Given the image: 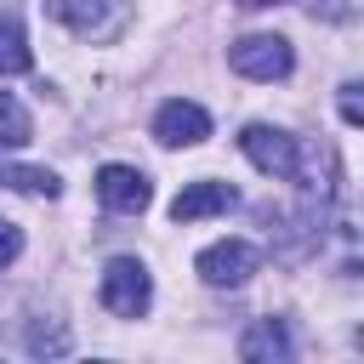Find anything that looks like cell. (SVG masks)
Instances as JSON below:
<instances>
[{"mask_svg":"<svg viewBox=\"0 0 364 364\" xmlns=\"http://www.w3.org/2000/svg\"><path fill=\"white\" fill-rule=\"evenodd\" d=\"M51 23H63L68 34L91 40V46H108L131 28V0H46Z\"/></svg>","mask_w":364,"mask_h":364,"instance_id":"6da1fadb","label":"cell"},{"mask_svg":"<svg viewBox=\"0 0 364 364\" xmlns=\"http://www.w3.org/2000/svg\"><path fill=\"white\" fill-rule=\"evenodd\" d=\"M239 148H245V159L262 171V176H279V182H290V176H301V142L284 131V125H245L239 131Z\"/></svg>","mask_w":364,"mask_h":364,"instance_id":"7a4b0ae2","label":"cell"},{"mask_svg":"<svg viewBox=\"0 0 364 364\" xmlns=\"http://www.w3.org/2000/svg\"><path fill=\"white\" fill-rule=\"evenodd\" d=\"M148 301H154L148 267H142L136 256H114V262L102 267V307H108L114 318H142Z\"/></svg>","mask_w":364,"mask_h":364,"instance_id":"3957f363","label":"cell"},{"mask_svg":"<svg viewBox=\"0 0 364 364\" xmlns=\"http://www.w3.org/2000/svg\"><path fill=\"white\" fill-rule=\"evenodd\" d=\"M228 68L245 74V80H284L296 68V51L284 34H245L228 46Z\"/></svg>","mask_w":364,"mask_h":364,"instance_id":"277c9868","label":"cell"},{"mask_svg":"<svg viewBox=\"0 0 364 364\" xmlns=\"http://www.w3.org/2000/svg\"><path fill=\"white\" fill-rule=\"evenodd\" d=\"M256 267H262V250H256L250 239H216V245H205L199 262H193V273H199L210 290H239Z\"/></svg>","mask_w":364,"mask_h":364,"instance_id":"5b68a950","label":"cell"},{"mask_svg":"<svg viewBox=\"0 0 364 364\" xmlns=\"http://www.w3.org/2000/svg\"><path fill=\"white\" fill-rule=\"evenodd\" d=\"M205 136H210V114L199 102H188V97L159 102V114H154V142L159 148H199Z\"/></svg>","mask_w":364,"mask_h":364,"instance_id":"8992f818","label":"cell"},{"mask_svg":"<svg viewBox=\"0 0 364 364\" xmlns=\"http://www.w3.org/2000/svg\"><path fill=\"white\" fill-rule=\"evenodd\" d=\"M97 199L119 216H142L148 199H154V182L136 171V165H102L97 171Z\"/></svg>","mask_w":364,"mask_h":364,"instance_id":"52a82bcc","label":"cell"},{"mask_svg":"<svg viewBox=\"0 0 364 364\" xmlns=\"http://www.w3.org/2000/svg\"><path fill=\"white\" fill-rule=\"evenodd\" d=\"M239 205V193L228 188V182H188L176 199H171V222H199V216H222V210H233Z\"/></svg>","mask_w":364,"mask_h":364,"instance_id":"ba28073f","label":"cell"},{"mask_svg":"<svg viewBox=\"0 0 364 364\" xmlns=\"http://www.w3.org/2000/svg\"><path fill=\"white\" fill-rule=\"evenodd\" d=\"M296 347H290V330H284V318H256L245 336H239V358H250V364H273V358H290Z\"/></svg>","mask_w":364,"mask_h":364,"instance_id":"9c48e42d","label":"cell"},{"mask_svg":"<svg viewBox=\"0 0 364 364\" xmlns=\"http://www.w3.org/2000/svg\"><path fill=\"white\" fill-rule=\"evenodd\" d=\"M0 188L34 193V199H57V193H63L57 171H46V165H17V159H6V154H0Z\"/></svg>","mask_w":364,"mask_h":364,"instance_id":"30bf717a","label":"cell"},{"mask_svg":"<svg viewBox=\"0 0 364 364\" xmlns=\"http://www.w3.org/2000/svg\"><path fill=\"white\" fill-rule=\"evenodd\" d=\"M28 68H34V51L23 40V17L0 6V74H28Z\"/></svg>","mask_w":364,"mask_h":364,"instance_id":"8fae6325","label":"cell"},{"mask_svg":"<svg viewBox=\"0 0 364 364\" xmlns=\"http://www.w3.org/2000/svg\"><path fill=\"white\" fill-rule=\"evenodd\" d=\"M23 353H34V358H63V353H68V324H63V318H28Z\"/></svg>","mask_w":364,"mask_h":364,"instance_id":"7c38bea8","label":"cell"},{"mask_svg":"<svg viewBox=\"0 0 364 364\" xmlns=\"http://www.w3.org/2000/svg\"><path fill=\"white\" fill-rule=\"evenodd\" d=\"M0 142H6V148L34 142V119H28V108H23L11 91H0Z\"/></svg>","mask_w":364,"mask_h":364,"instance_id":"4fadbf2b","label":"cell"},{"mask_svg":"<svg viewBox=\"0 0 364 364\" xmlns=\"http://www.w3.org/2000/svg\"><path fill=\"white\" fill-rule=\"evenodd\" d=\"M17 256H23V228H17V222H6V216H0V267H11V262H17Z\"/></svg>","mask_w":364,"mask_h":364,"instance_id":"5bb4252c","label":"cell"},{"mask_svg":"<svg viewBox=\"0 0 364 364\" xmlns=\"http://www.w3.org/2000/svg\"><path fill=\"white\" fill-rule=\"evenodd\" d=\"M341 119H347V125H364V102H358V85H353V80L341 85Z\"/></svg>","mask_w":364,"mask_h":364,"instance_id":"9a60e30c","label":"cell"},{"mask_svg":"<svg viewBox=\"0 0 364 364\" xmlns=\"http://www.w3.org/2000/svg\"><path fill=\"white\" fill-rule=\"evenodd\" d=\"M313 17H347V0H313Z\"/></svg>","mask_w":364,"mask_h":364,"instance_id":"2e32d148","label":"cell"},{"mask_svg":"<svg viewBox=\"0 0 364 364\" xmlns=\"http://www.w3.org/2000/svg\"><path fill=\"white\" fill-rule=\"evenodd\" d=\"M233 6H245V11H262V6H284V0H233Z\"/></svg>","mask_w":364,"mask_h":364,"instance_id":"e0dca14e","label":"cell"}]
</instances>
